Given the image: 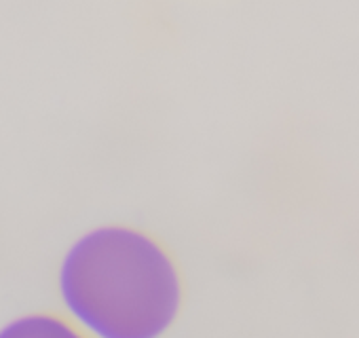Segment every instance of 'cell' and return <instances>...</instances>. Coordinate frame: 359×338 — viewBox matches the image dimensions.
I'll return each instance as SVG.
<instances>
[{
    "instance_id": "obj_1",
    "label": "cell",
    "mask_w": 359,
    "mask_h": 338,
    "mask_svg": "<svg viewBox=\"0 0 359 338\" xmlns=\"http://www.w3.org/2000/svg\"><path fill=\"white\" fill-rule=\"evenodd\" d=\"M68 313L104 338H152L177 319L182 277L167 248L131 227H102L83 235L60 269Z\"/></svg>"
}]
</instances>
